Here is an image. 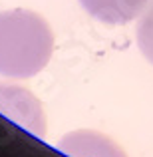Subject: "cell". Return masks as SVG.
<instances>
[{"instance_id":"3957f363","label":"cell","mask_w":153,"mask_h":157,"mask_svg":"<svg viewBox=\"0 0 153 157\" xmlns=\"http://www.w3.org/2000/svg\"><path fill=\"white\" fill-rule=\"evenodd\" d=\"M58 149L68 157H127L111 137L96 129H76L66 133Z\"/></svg>"},{"instance_id":"6da1fadb","label":"cell","mask_w":153,"mask_h":157,"mask_svg":"<svg viewBox=\"0 0 153 157\" xmlns=\"http://www.w3.org/2000/svg\"><path fill=\"white\" fill-rule=\"evenodd\" d=\"M54 32L40 14L24 8L0 12V76L28 80L52 58Z\"/></svg>"},{"instance_id":"5b68a950","label":"cell","mask_w":153,"mask_h":157,"mask_svg":"<svg viewBox=\"0 0 153 157\" xmlns=\"http://www.w3.org/2000/svg\"><path fill=\"white\" fill-rule=\"evenodd\" d=\"M135 40L145 60L153 64V0H149V4L139 16L137 28H135Z\"/></svg>"},{"instance_id":"7a4b0ae2","label":"cell","mask_w":153,"mask_h":157,"mask_svg":"<svg viewBox=\"0 0 153 157\" xmlns=\"http://www.w3.org/2000/svg\"><path fill=\"white\" fill-rule=\"evenodd\" d=\"M0 113L36 137H46V113L26 88L0 82Z\"/></svg>"},{"instance_id":"277c9868","label":"cell","mask_w":153,"mask_h":157,"mask_svg":"<svg viewBox=\"0 0 153 157\" xmlns=\"http://www.w3.org/2000/svg\"><path fill=\"white\" fill-rule=\"evenodd\" d=\"M80 4L96 20L119 26L141 16L149 0H80Z\"/></svg>"}]
</instances>
